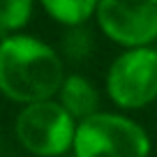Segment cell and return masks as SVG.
Returning <instances> with one entry per match:
<instances>
[{
    "mask_svg": "<svg viewBox=\"0 0 157 157\" xmlns=\"http://www.w3.org/2000/svg\"><path fill=\"white\" fill-rule=\"evenodd\" d=\"M44 12L65 28L86 25L97 12L99 0H37Z\"/></svg>",
    "mask_w": 157,
    "mask_h": 157,
    "instance_id": "obj_7",
    "label": "cell"
},
{
    "mask_svg": "<svg viewBox=\"0 0 157 157\" xmlns=\"http://www.w3.org/2000/svg\"><path fill=\"white\" fill-rule=\"evenodd\" d=\"M35 0H0V39L16 35L30 23Z\"/></svg>",
    "mask_w": 157,
    "mask_h": 157,
    "instance_id": "obj_8",
    "label": "cell"
},
{
    "mask_svg": "<svg viewBox=\"0 0 157 157\" xmlns=\"http://www.w3.org/2000/svg\"><path fill=\"white\" fill-rule=\"evenodd\" d=\"M155 49H157V42H155Z\"/></svg>",
    "mask_w": 157,
    "mask_h": 157,
    "instance_id": "obj_10",
    "label": "cell"
},
{
    "mask_svg": "<svg viewBox=\"0 0 157 157\" xmlns=\"http://www.w3.org/2000/svg\"><path fill=\"white\" fill-rule=\"evenodd\" d=\"M95 21L104 37L123 49L157 42V0H99Z\"/></svg>",
    "mask_w": 157,
    "mask_h": 157,
    "instance_id": "obj_5",
    "label": "cell"
},
{
    "mask_svg": "<svg viewBox=\"0 0 157 157\" xmlns=\"http://www.w3.org/2000/svg\"><path fill=\"white\" fill-rule=\"evenodd\" d=\"M56 97H58V102L63 104V109L76 123H81L86 118L99 113V102H102V97H99L97 88L93 86V81L86 78L83 74H67Z\"/></svg>",
    "mask_w": 157,
    "mask_h": 157,
    "instance_id": "obj_6",
    "label": "cell"
},
{
    "mask_svg": "<svg viewBox=\"0 0 157 157\" xmlns=\"http://www.w3.org/2000/svg\"><path fill=\"white\" fill-rule=\"evenodd\" d=\"M76 120L58 99H44L21 106L14 123V134L23 150L35 157L67 155L76 136Z\"/></svg>",
    "mask_w": 157,
    "mask_h": 157,
    "instance_id": "obj_3",
    "label": "cell"
},
{
    "mask_svg": "<svg viewBox=\"0 0 157 157\" xmlns=\"http://www.w3.org/2000/svg\"><path fill=\"white\" fill-rule=\"evenodd\" d=\"M152 141L141 123L123 113L99 111L76 125L74 157H150Z\"/></svg>",
    "mask_w": 157,
    "mask_h": 157,
    "instance_id": "obj_2",
    "label": "cell"
},
{
    "mask_svg": "<svg viewBox=\"0 0 157 157\" xmlns=\"http://www.w3.org/2000/svg\"><path fill=\"white\" fill-rule=\"evenodd\" d=\"M106 95L118 109L139 111L157 99V49H123L106 72Z\"/></svg>",
    "mask_w": 157,
    "mask_h": 157,
    "instance_id": "obj_4",
    "label": "cell"
},
{
    "mask_svg": "<svg viewBox=\"0 0 157 157\" xmlns=\"http://www.w3.org/2000/svg\"><path fill=\"white\" fill-rule=\"evenodd\" d=\"M65 63L44 39L25 33L0 39V95L14 104L53 99L65 81Z\"/></svg>",
    "mask_w": 157,
    "mask_h": 157,
    "instance_id": "obj_1",
    "label": "cell"
},
{
    "mask_svg": "<svg viewBox=\"0 0 157 157\" xmlns=\"http://www.w3.org/2000/svg\"><path fill=\"white\" fill-rule=\"evenodd\" d=\"M63 51L67 58L72 60H83L93 51V35L88 33L86 25H76V28H67L63 37Z\"/></svg>",
    "mask_w": 157,
    "mask_h": 157,
    "instance_id": "obj_9",
    "label": "cell"
}]
</instances>
